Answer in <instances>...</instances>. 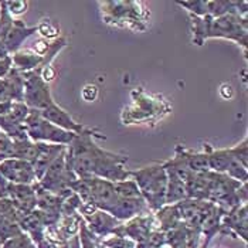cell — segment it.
<instances>
[{
	"label": "cell",
	"mask_w": 248,
	"mask_h": 248,
	"mask_svg": "<svg viewBox=\"0 0 248 248\" xmlns=\"http://www.w3.org/2000/svg\"><path fill=\"white\" fill-rule=\"evenodd\" d=\"M193 43L203 46L209 38H227L247 48L248 43V17L230 13L221 17H196L191 16Z\"/></svg>",
	"instance_id": "cell-1"
},
{
	"label": "cell",
	"mask_w": 248,
	"mask_h": 248,
	"mask_svg": "<svg viewBox=\"0 0 248 248\" xmlns=\"http://www.w3.org/2000/svg\"><path fill=\"white\" fill-rule=\"evenodd\" d=\"M102 19L107 24L129 29L134 31H145L151 19V12L142 1L132 0H109L101 1Z\"/></svg>",
	"instance_id": "cell-2"
},
{
	"label": "cell",
	"mask_w": 248,
	"mask_h": 248,
	"mask_svg": "<svg viewBox=\"0 0 248 248\" xmlns=\"http://www.w3.org/2000/svg\"><path fill=\"white\" fill-rule=\"evenodd\" d=\"M131 177L135 180L149 210L156 213L166 206L168 174L163 165L155 163L138 170H131Z\"/></svg>",
	"instance_id": "cell-3"
},
{
	"label": "cell",
	"mask_w": 248,
	"mask_h": 248,
	"mask_svg": "<svg viewBox=\"0 0 248 248\" xmlns=\"http://www.w3.org/2000/svg\"><path fill=\"white\" fill-rule=\"evenodd\" d=\"M24 131L27 138L33 142H44L62 146H68L76 138V134L64 131L46 121L36 109H30L24 121Z\"/></svg>",
	"instance_id": "cell-4"
},
{
	"label": "cell",
	"mask_w": 248,
	"mask_h": 248,
	"mask_svg": "<svg viewBox=\"0 0 248 248\" xmlns=\"http://www.w3.org/2000/svg\"><path fill=\"white\" fill-rule=\"evenodd\" d=\"M132 96H135L132 105L125 109L122 115L125 125L153 121L162 115L168 114L169 111V105L166 101H163L160 96L148 95L142 88H135Z\"/></svg>",
	"instance_id": "cell-5"
},
{
	"label": "cell",
	"mask_w": 248,
	"mask_h": 248,
	"mask_svg": "<svg viewBox=\"0 0 248 248\" xmlns=\"http://www.w3.org/2000/svg\"><path fill=\"white\" fill-rule=\"evenodd\" d=\"M24 79V94H23V102L30 108L36 111H43L56 101L53 99L50 84L46 82L38 70L24 73L21 74Z\"/></svg>",
	"instance_id": "cell-6"
},
{
	"label": "cell",
	"mask_w": 248,
	"mask_h": 248,
	"mask_svg": "<svg viewBox=\"0 0 248 248\" xmlns=\"http://www.w3.org/2000/svg\"><path fill=\"white\" fill-rule=\"evenodd\" d=\"M0 173L9 183H13V185L33 186L38 182L33 165L30 162L16 159V157H7L3 162H0Z\"/></svg>",
	"instance_id": "cell-7"
},
{
	"label": "cell",
	"mask_w": 248,
	"mask_h": 248,
	"mask_svg": "<svg viewBox=\"0 0 248 248\" xmlns=\"http://www.w3.org/2000/svg\"><path fill=\"white\" fill-rule=\"evenodd\" d=\"M220 232L232 238H241L248 243V211L247 204H238L230 209L221 218Z\"/></svg>",
	"instance_id": "cell-8"
},
{
	"label": "cell",
	"mask_w": 248,
	"mask_h": 248,
	"mask_svg": "<svg viewBox=\"0 0 248 248\" xmlns=\"http://www.w3.org/2000/svg\"><path fill=\"white\" fill-rule=\"evenodd\" d=\"M38 112L46 121L51 122L53 125H56V126L64 129V131H68V132H73V134L76 135L87 134V132H91L94 129V128H88V126H84L79 122H77L76 119L70 115V112L62 109L56 102L51 104L50 107H47L46 109L38 111Z\"/></svg>",
	"instance_id": "cell-9"
},
{
	"label": "cell",
	"mask_w": 248,
	"mask_h": 248,
	"mask_svg": "<svg viewBox=\"0 0 248 248\" xmlns=\"http://www.w3.org/2000/svg\"><path fill=\"white\" fill-rule=\"evenodd\" d=\"M7 199L20 216H26L37 207L34 186L30 185H7Z\"/></svg>",
	"instance_id": "cell-10"
},
{
	"label": "cell",
	"mask_w": 248,
	"mask_h": 248,
	"mask_svg": "<svg viewBox=\"0 0 248 248\" xmlns=\"http://www.w3.org/2000/svg\"><path fill=\"white\" fill-rule=\"evenodd\" d=\"M87 229L90 230L94 235H96L98 238H104L108 237L111 234H114L115 230L118 229L122 223L118 221L114 216H111L109 213L104 210L96 209L95 211L87 214V216H81Z\"/></svg>",
	"instance_id": "cell-11"
},
{
	"label": "cell",
	"mask_w": 248,
	"mask_h": 248,
	"mask_svg": "<svg viewBox=\"0 0 248 248\" xmlns=\"http://www.w3.org/2000/svg\"><path fill=\"white\" fill-rule=\"evenodd\" d=\"M37 26L29 27L23 20H13L12 27L9 29L7 34L3 38V46L6 48V51L9 53V56L15 54L16 51L21 50V44L33 34L37 33Z\"/></svg>",
	"instance_id": "cell-12"
},
{
	"label": "cell",
	"mask_w": 248,
	"mask_h": 248,
	"mask_svg": "<svg viewBox=\"0 0 248 248\" xmlns=\"http://www.w3.org/2000/svg\"><path fill=\"white\" fill-rule=\"evenodd\" d=\"M65 148L67 146H62V145L37 142V155H36V159L33 162V169L36 172L37 180L41 179V176L47 170V168L65 151Z\"/></svg>",
	"instance_id": "cell-13"
},
{
	"label": "cell",
	"mask_w": 248,
	"mask_h": 248,
	"mask_svg": "<svg viewBox=\"0 0 248 248\" xmlns=\"http://www.w3.org/2000/svg\"><path fill=\"white\" fill-rule=\"evenodd\" d=\"M10 57H12L13 68L16 71H19L20 74L30 73V71H34V70L41 71L43 57L36 54L33 50H19L15 54H12Z\"/></svg>",
	"instance_id": "cell-14"
},
{
	"label": "cell",
	"mask_w": 248,
	"mask_h": 248,
	"mask_svg": "<svg viewBox=\"0 0 248 248\" xmlns=\"http://www.w3.org/2000/svg\"><path fill=\"white\" fill-rule=\"evenodd\" d=\"M23 230L19 224V214L17 211L10 210L0 213V246L7 240L19 235Z\"/></svg>",
	"instance_id": "cell-15"
},
{
	"label": "cell",
	"mask_w": 248,
	"mask_h": 248,
	"mask_svg": "<svg viewBox=\"0 0 248 248\" xmlns=\"http://www.w3.org/2000/svg\"><path fill=\"white\" fill-rule=\"evenodd\" d=\"M204 152L207 155L209 169L214 173H226L229 169L232 156L227 149H214L210 145H204Z\"/></svg>",
	"instance_id": "cell-16"
},
{
	"label": "cell",
	"mask_w": 248,
	"mask_h": 248,
	"mask_svg": "<svg viewBox=\"0 0 248 248\" xmlns=\"http://www.w3.org/2000/svg\"><path fill=\"white\" fill-rule=\"evenodd\" d=\"M176 149L182 153V156L185 157L189 169L193 173H204L210 170L209 169V162H207V155H206L204 151L203 152H194V151L183 148L182 145H177Z\"/></svg>",
	"instance_id": "cell-17"
},
{
	"label": "cell",
	"mask_w": 248,
	"mask_h": 248,
	"mask_svg": "<svg viewBox=\"0 0 248 248\" xmlns=\"http://www.w3.org/2000/svg\"><path fill=\"white\" fill-rule=\"evenodd\" d=\"M168 174V173H166ZM187 199L185 182L174 177L172 174H168V189H166V204H176L182 200Z\"/></svg>",
	"instance_id": "cell-18"
},
{
	"label": "cell",
	"mask_w": 248,
	"mask_h": 248,
	"mask_svg": "<svg viewBox=\"0 0 248 248\" xmlns=\"http://www.w3.org/2000/svg\"><path fill=\"white\" fill-rule=\"evenodd\" d=\"M114 189L115 193L122 197V199H140V191L138 189L136 183L132 177L124 180V182H118V183H114Z\"/></svg>",
	"instance_id": "cell-19"
},
{
	"label": "cell",
	"mask_w": 248,
	"mask_h": 248,
	"mask_svg": "<svg viewBox=\"0 0 248 248\" xmlns=\"http://www.w3.org/2000/svg\"><path fill=\"white\" fill-rule=\"evenodd\" d=\"M101 248H138V244L125 235L111 234L108 238L101 240Z\"/></svg>",
	"instance_id": "cell-20"
},
{
	"label": "cell",
	"mask_w": 248,
	"mask_h": 248,
	"mask_svg": "<svg viewBox=\"0 0 248 248\" xmlns=\"http://www.w3.org/2000/svg\"><path fill=\"white\" fill-rule=\"evenodd\" d=\"M179 6L185 7L191 16L204 17L207 16V0H191V1H177Z\"/></svg>",
	"instance_id": "cell-21"
},
{
	"label": "cell",
	"mask_w": 248,
	"mask_h": 248,
	"mask_svg": "<svg viewBox=\"0 0 248 248\" xmlns=\"http://www.w3.org/2000/svg\"><path fill=\"white\" fill-rule=\"evenodd\" d=\"M226 174H227L229 177H231V179L240 182V183H247L248 182L247 166H244L243 163H240V162L235 160L234 157H232V160H231V163H230L229 169H227Z\"/></svg>",
	"instance_id": "cell-22"
},
{
	"label": "cell",
	"mask_w": 248,
	"mask_h": 248,
	"mask_svg": "<svg viewBox=\"0 0 248 248\" xmlns=\"http://www.w3.org/2000/svg\"><path fill=\"white\" fill-rule=\"evenodd\" d=\"M0 248H37L36 244L33 243V240L30 238L29 234H26L24 231L20 232L19 235L7 240L6 243H3Z\"/></svg>",
	"instance_id": "cell-23"
},
{
	"label": "cell",
	"mask_w": 248,
	"mask_h": 248,
	"mask_svg": "<svg viewBox=\"0 0 248 248\" xmlns=\"http://www.w3.org/2000/svg\"><path fill=\"white\" fill-rule=\"evenodd\" d=\"M231 156L238 160L240 163H243L244 166H247V157H248V140L247 138H244L238 145L230 148Z\"/></svg>",
	"instance_id": "cell-24"
},
{
	"label": "cell",
	"mask_w": 248,
	"mask_h": 248,
	"mask_svg": "<svg viewBox=\"0 0 248 248\" xmlns=\"http://www.w3.org/2000/svg\"><path fill=\"white\" fill-rule=\"evenodd\" d=\"M4 7L7 13L15 19L16 16H21L23 13L27 12L29 3L24 0H13V1H4Z\"/></svg>",
	"instance_id": "cell-25"
},
{
	"label": "cell",
	"mask_w": 248,
	"mask_h": 248,
	"mask_svg": "<svg viewBox=\"0 0 248 248\" xmlns=\"http://www.w3.org/2000/svg\"><path fill=\"white\" fill-rule=\"evenodd\" d=\"M12 157V139L0 131V162Z\"/></svg>",
	"instance_id": "cell-26"
},
{
	"label": "cell",
	"mask_w": 248,
	"mask_h": 248,
	"mask_svg": "<svg viewBox=\"0 0 248 248\" xmlns=\"http://www.w3.org/2000/svg\"><path fill=\"white\" fill-rule=\"evenodd\" d=\"M37 33H40L43 37H56L57 36V29L50 21H41L37 26Z\"/></svg>",
	"instance_id": "cell-27"
},
{
	"label": "cell",
	"mask_w": 248,
	"mask_h": 248,
	"mask_svg": "<svg viewBox=\"0 0 248 248\" xmlns=\"http://www.w3.org/2000/svg\"><path fill=\"white\" fill-rule=\"evenodd\" d=\"M96 96H98V87H96V85H94V84H88V85L84 87V90H82V98H84L85 101H88V102L95 101Z\"/></svg>",
	"instance_id": "cell-28"
},
{
	"label": "cell",
	"mask_w": 248,
	"mask_h": 248,
	"mask_svg": "<svg viewBox=\"0 0 248 248\" xmlns=\"http://www.w3.org/2000/svg\"><path fill=\"white\" fill-rule=\"evenodd\" d=\"M12 68H13V65H12V57L10 56L0 58V79L6 78L7 74L12 71Z\"/></svg>",
	"instance_id": "cell-29"
},
{
	"label": "cell",
	"mask_w": 248,
	"mask_h": 248,
	"mask_svg": "<svg viewBox=\"0 0 248 248\" xmlns=\"http://www.w3.org/2000/svg\"><path fill=\"white\" fill-rule=\"evenodd\" d=\"M0 16H1V1H0Z\"/></svg>",
	"instance_id": "cell-30"
},
{
	"label": "cell",
	"mask_w": 248,
	"mask_h": 248,
	"mask_svg": "<svg viewBox=\"0 0 248 248\" xmlns=\"http://www.w3.org/2000/svg\"><path fill=\"white\" fill-rule=\"evenodd\" d=\"M214 248H224V247H214Z\"/></svg>",
	"instance_id": "cell-31"
}]
</instances>
